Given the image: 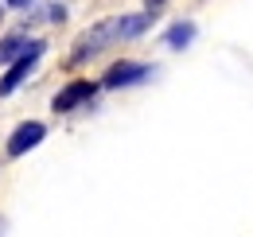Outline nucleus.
<instances>
[{
    "label": "nucleus",
    "instance_id": "nucleus-2",
    "mask_svg": "<svg viewBox=\"0 0 253 237\" xmlns=\"http://www.w3.org/2000/svg\"><path fill=\"white\" fill-rule=\"evenodd\" d=\"M109 43H117V35H113V20H105V24H94L90 31H82V35H78V43H74V51H70V62L78 66V62L94 59V55H101Z\"/></svg>",
    "mask_w": 253,
    "mask_h": 237
},
{
    "label": "nucleus",
    "instance_id": "nucleus-12",
    "mask_svg": "<svg viewBox=\"0 0 253 237\" xmlns=\"http://www.w3.org/2000/svg\"><path fill=\"white\" fill-rule=\"evenodd\" d=\"M0 16H4V12H0Z\"/></svg>",
    "mask_w": 253,
    "mask_h": 237
},
{
    "label": "nucleus",
    "instance_id": "nucleus-11",
    "mask_svg": "<svg viewBox=\"0 0 253 237\" xmlns=\"http://www.w3.org/2000/svg\"><path fill=\"white\" fill-rule=\"evenodd\" d=\"M144 4H148V8H160V4H164V0H144Z\"/></svg>",
    "mask_w": 253,
    "mask_h": 237
},
{
    "label": "nucleus",
    "instance_id": "nucleus-4",
    "mask_svg": "<svg viewBox=\"0 0 253 237\" xmlns=\"http://www.w3.org/2000/svg\"><path fill=\"white\" fill-rule=\"evenodd\" d=\"M97 93V82H86V78H78V82H70L55 93V101H51V109L55 113H74L78 105H86V101H94Z\"/></svg>",
    "mask_w": 253,
    "mask_h": 237
},
{
    "label": "nucleus",
    "instance_id": "nucleus-5",
    "mask_svg": "<svg viewBox=\"0 0 253 237\" xmlns=\"http://www.w3.org/2000/svg\"><path fill=\"white\" fill-rule=\"evenodd\" d=\"M43 136H47V124H39V120H24V124L8 136V156H24V152H32Z\"/></svg>",
    "mask_w": 253,
    "mask_h": 237
},
{
    "label": "nucleus",
    "instance_id": "nucleus-3",
    "mask_svg": "<svg viewBox=\"0 0 253 237\" xmlns=\"http://www.w3.org/2000/svg\"><path fill=\"white\" fill-rule=\"evenodd\" d=\"M156 74V66H148V62H113L109 70H105V78H101V86L109 89H125V86H136V82H144V78H152Z\"/></svg>",
    "mask_w": 253,
    "mask_h": 237
},
{
    "label": "nucleus",
    "instance_id": "nucleus-8",
    "mask_svg": "<svg viewBox=\"0 0 253 237\" xmlns=\"http://www.w3.org/2000/svg\"><path fill=\"white\" fill-rule=\"evenodd\" d=\"M24 47H28V39H24V35H8V39H0V66H4V62H12Z\"/></svg>",
    "mask_w": 253,
    "mask_h": 237
},
{
    "label": "nucleus",
    "instance_id": "nucleus-9",
    "mask_svg": "<svg viewBox=\"0 0 253 237\" xmlns=\"http://www.w3.org/2000/svg\"><path fill=\"white\" fill-rule=\"evenodd\" d=\"M43 20H51V24H63V20H66V8H63V4H47V8H43Z\"/></svg>",
    "mask_w": 253,
    "mask_h": 237
},
{
    "label": "nucleus",
    "instance_id": "nucleus-10",
    "mask_svg": "<svg viewBox=\"0 0 253 237\" xmlns=\"http://www.w3.org/2000/svg\"><path fill=\"white\" fill-rule=\"evenodd\" d=\"M12 8H32V0H8Z\"/></svg>",
    "mask_w": 253,
    "mask_h": 237
},
{
    "label": "nucleus",
    "instance_id": "nucleus-7",
    "mask_svg": "<svg viewBox=\"0 0 253 237\" xmlns=\"http://www.w3.org/2000/svg\"><path fill=\"white\" fill-rule=\"evenodd\" d=\"M191 39H195V24H191V20L171 24V28H168V35H164V43H168V47H175V51H183Z\"/></svg>",
    "mask_w": 253,
    "mask_h": 237
},
{
    "label": "nucleus",
    "instance_id": "nucleus-6",
    "mask_svg": "<svg viewBox=\"0 0 253 237\" xmlns=\"http://www.w3.org/2000/svg\"><path fill=\"white\" fill-rule=\"evenodd\" d=\"M156 16L152 12H136V16H113V35L117 39H136V35H144L148 24H152Z\"/></svg>",
    "mask_w": 253,
    "mask_h": 237
},
{
    "label": "nucleus",
    "instance_id": "nucleus-1",
    "mask_svg": "<svg viewBox=\"0 0 253 237\" xmlns=\"http://www.w3.org/2000/svg\"><path fill=\"white\" fill-rule=\"evenodd\" d=\"M43 47H47V43H39V39H28V47H24V51L12 59L8 74L0 78V97H8V93H12V89H16V86H20V82H24V78H28V74L35 70V62L43 59Z\"/></svg>",
    "mask_w": 253,
    "mask_h": 237
}]
</instances>
